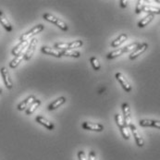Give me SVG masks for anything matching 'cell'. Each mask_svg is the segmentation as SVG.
I'll use <instances>...</instances> for the list:
<instances>
[{
  "label": "cell",
  "instance_id": "44dd1931",
  "mask_svg": "<svg viewBox=\"0 0 160 160\" xmlns=\"http://www.w3.org/2000/svg\"><path fill=\"white\" fill-rule=\"evenodd\" d=\"M142 11H145V12H148L149 14H160V8H156V7H152V6H144L143 8V10Z\"/></svg>",
  "mask_w": 160,
  "mask_h": 160
},
{
  "label": "cell",
  "instance_id": "7c38bea8",
  "mask_svg": "<svg viewBox=\"0 0 160 160\" xmlns=\"http://www.w3.org/2000/svg\"><path fill=\"white\" fill-rule=\"evenodd\" d=\"M34 100H35V96H34V95H30V96H28L25 100H23L22 102H21V103L18 105V107H17L18 110L22 111L24 109L28 108L29 106H30Z\"/></svg>",
  "mask_w": 160,
  "mask_h": 160
},
{
  "label": "cell",
  "instance_id": "cb8c5ba5",
  "mask_svg": "<svg viewBox=\"0 0 160 160\" xmlns=\"http://www.w3.org/2000/svg\"><path fill=\"white\" fill-rule=\"evenodd\" d=\"M90 62H91L92 67L93 68V69H94V70H99V69H100V68H101V65H100V62H99V60H98L96 58H94V57L91 58V59H90Z\"/></svg>",
  "mask_w": 160,
  "mask_h": 160
},
{
  "label": "cell",
  "instance_id": "9a60e30c",
  "mask_svg": "<svg viewBox=\"0 0 160 160\" xmlns=\"http://www.w3.org/2000/svg\"><path fill=\"white\" fill-rule=\"evenodd\" d=\"M65 102H66V98L63 97V96H61V97L58 98L57 100H55L54 102H52V103L48 106L47 108H48V110H55V109H57L58 108H59L60 106H62Z\"/></svg>",
  "mask_w": 160,
  "mask_h": 160
},
{
  "label": "cell",
  "instance_id": "52a82bcc",
  "mask_svg": "<svg viewBox=\"0 0 160 160\" xmlns=\"http://www.w3.org/2000/svg\"><path fill=\"white\" fill-rule=\"evenodd\" d=\"M1 74H2V78L4 80V82H5V85L8 89H12L13 87V82H12V80L10 78V75H9V72L7 68L3 67L1 68Z\"/></svg>",
  "mask_w": 160,
  "mask_h": 160
},
{
  "label": "cell",
  "instance_id": "277c9868",
  "mask_svg": "<svg viewBox=\"0 0 160 160\" xmlns=\"http://www.w3.org/2000/svg\"><path fill=\"white\" fill-rule=\"evenodd\" d=\"M82 127L84 129V130H87V131H92V132H103L104 130V126L102 124H99V123H92V122H83L82 124Z\"/></svg>",
  "mask_w": 160,
  "mask_h": 160
},
{
  "label": "cell",
  "instance_id": "f546056e",
  "mask_svg": "<svg viewBox=\"0 0 160 160\" xmlns=\"http://www.w3.org/2000/svg\"><path fill=\"white\" fill-rule=\"evenodd\" d=\"M144 4H143V2L142 1H138L137 2V5H136V8H135V12L139 14V13H141L142 10H143V8H144Z\"/></svg>",
  "mask_w": 160,
  "mask_h": 160
},
{
  "label": "cell",
  "instance_id": "4316f807",
  "mask_svg": "<svg viewBox=\"0 0 160 160\" xmlns=\"http://www.w3.org/2000/svg\"><path fill=\"white\" fill-rule=\"evenodd\" d=\"M139 46H140V44H139V43H133V44H131V45H129V46L123 47V51H124V53H127V52H130V51H132V50H133V49L135 50Z\"/></svg>",
  "mask_w": 160,
  "mask_h": 160
},
{
  "label": "cell",
  "instance_id": "836d02e7",
  "mask_svg": "<svg viewBox=\"0 0 160 160\" xmlns=\"http://www.w3.org/2000/svg\"><path fill=\"white\" fill-rule=\"evenodd\" d=\"M2 93V89H1V87H0V94Z\"/></svg>",
  "mask_w": 160,
  "mask_h": 160
},
{
  "label": "cell",
  "instance_id": "6da1fadb",
  "mask_svg": "<svg viewBox=\"0 0 160 160\" xmlns=\"http://www.w3.org/2000/svg\"><path fill=\"white\" fill-rule=\"evenodd\" d=\"M43 18H44L46 21L49 22L54 23L55 25H57L59 29H61V30L64 31V32H66V31L69 30V27H68L67 23L64 22L63 21H61V20H59V19H58V18H56L55 16H53V15H51V14H49V13H45V14L43 15Z\"/></svg>",
  "mask_w": 160,
  "mask_h": 160
},
{
  "label": "cell",
  "instance_id": "d6a6232c",
  "mask_svg": "<svg viewBox=\"0 0 160 160\" xmlns=\"http://www.w3.org/2000/svg\"><path fill=\"white\" fill-rule=\"evenodd\" d=\"M119 3H120V7H121V8H125L127 7V3H128V1H126V0H120V1H119Z\"/></svg>",
  "mask_w": 160,
  "mask_h": 160
},
{
  "label": "cell",
  "instance_id": "4dcf8cb0",
  "mask_svg": "<svg viewBox=\"0 0 160 160\" xmlns=\"http://www.w3.org/2000/svg\"><path fill=\"white\" fill-rule=\"evenodd\" d=\"M78 158H79V160H87L85 153L82 150L78 152Z\"/></svg>",
  "mask_w": 160,
  "mask_h": 160
},
{
  "label": "cell",
  "instance_id": "ac0fdd59",
  "mask_svg": "<svg viewBox=\"0 0 160 160\" xmlns=\"http://www.w3.org/2000/svg\"><path fill=\"white\" fill-rule=\"evenodd\" d=\"M24 56H25V53H23L22 52L20 55H18L17 57H15V58L9 63V67L11 68V69H15V68H17L18 67V65L22 61L23 59H24Z\"/></svg>",
  "mask_w": 160,
  "mask_h": 160
},
{
  "label": "cell",
  "instance_id": "4fadbf2b",
  "mask_svg": "<svg viewBox=\"0 0 160 160\" xmlns=\"http://www.w3.org/2000/svg\"><path fill=\"white\" fill-rule=\"evenodd\" d=\"M140 126L142 127H154L160 129V121L158 120H152V119H142L139 121Z\"/></svg>",
  "mask_w": 160,
  "mask_h": 160
},
{
  "label": "cell",
  "instance_id": "3957f363",
  "mask_svg": "<svg viewBox=\"0 0 160 160\" xmlns=\"http://www.w3.org/2000/svg\"><path fill=\"white\" fill-rule=\"evenodd\" d=\"M122 111H123V120H124V124L127 128H129V126L132 123V117H131V108L130 106L127 103H123L122 106Z\"/></svg>",
  "mask_w": 160,
  "mask_h": 160
},
{
  "label": "cell",
  "instance_id": "7a4b0ae2",
  "mask_svg": "<svg viewBox=\"0 0 160 160\" xmlns=\"http://www.w3.org/2000/svg\"><path fill=\"white\" fill-rule=\"evenodd\" d=\"M44 30V25L43 24H38L36 26H34L32 30H30L29 32L23 33L22 35L20 37V41L21 42H28V40L30 38H32V36H34L35 34L41 32Z\"/></svg>",
  "mask_w": 160,
  "mask_h": 160
},
{
  "label": "cell",
  "instance_id": "30bf717a",
  "mask_svg": "<svg viewBox=\"0 0 160 160\" xmlns=\"http://www.w3.org/2000/svg\"><path fill=\"white\" fill-rule=\"evenodd\" d=\"M147 47H148V45H147L146 43H143V44L140 45V46H138L137 48L130 55V59H131V60H133V59L137 58L139 56H141L143 52L146 51Z\"/></svg>",
  "mask_w": 160,
  "mask_h": 160
},
{
  "label": "cell",
  "instance_id": "8992f818",
  "mask_svg": "<svg viewBox=\"0 0 160 160\" xmlns=\"http://www.w3.org/2000/svg\"><path fill=\"white\" fill-rule=\"evenodd\" d=\"M37 43H38V40L36 38H33L32 39V41L30 42L29 44V46L27 48V51L25 53V56H24V59L25 60H30L35 51V48H36V46H37Z\"/></svg>",
  "mask_w": 160,
  "mask_h": 160
},
{
  "label": "cell",
  "instance_id": "e0dca14e",
  "mask_svg": "<svg viewBox=\"0 0 160 160\" xmlns=\"http://www.w3.org/2000/svg\"><path fill=\"white\" fill-rule=\"evenodd\" d=\"M41 105V100H39V99H35L30 106H29V108L26 109V115H32L36 109H37V108L39 107Z\"/></svg>",
  "mask_w": 160,
  "mask_h": 160
},
{
  "label": "cell",
  "instance_id": "e575fe53",
  "mask_svg": "<svg viewBox=\"0 0 160 160\" xmlns=\"http://www.w3.org/2000/svg\"><path fill=\"white\" fill-rule=\"evenodd\" d=\"M156 2H158V3H160V0H156Z\"/></svg>",
  "mask_w": 160,
  "mask_h": 160
},
{
  "label": "cell",
  "instance_id": "d6986e66",
  "mask_svg": "<svg viewBox=\"0 0 160 160\" xmlns=\"http://www.w3.org/2000/svg\"><path fill=\"white\" fill-rule=\"evenodd\" d=\"M154 16H155V15H153V14H148L147 16H145L143 19H142V20L138 22V27H139V28H143V27H145L146 25H148L149 23L153 21Z\"/></svg>",
  "mask_w": 160,
  "mask_h": 160
},
{
  "label": "cell",
  "instance_id": "9c48e42d",
  "mask_svg": "<svg viewBox=\"0 0 160 160\" xmlns=\"http://www.w3.org/2000/svg\"><path fill=\"white\" fill-rule=\"evenodd\" d=\"M35 120H36V122H38L39 124H41V125H43L44 127H46L47 130H49V131H53L54 129H55V125L51 122V121H49L47 118H46L45 117H43V116H37L36 118H35Z\"/></svg>",
  "mask_w": 160,
  "mask_h": 160
},
{
  "label": "cell",
  "instance_id": "f1b7e54d",
  "mask_svg": "<svg viewBox=\"0 0 160 160\" xmlns=\"http://www.w3.org/2000/svg\"><path fill=\"white\" fill-rule=\"evenodd\" d=\"M55 48L60 49V50H69V43H58L55 44Z\"/></svg>",
  "mask_w": 160,
  "mask_h": 160
},
{
  "label": "cell",
  "instance_id": "5b68a950",
  "mask_svg": "<svg viewBox=\"0 0 160 160\" xmlns=\"http://www.w3.org/2000/svg\"><path fill=\"white\" fill-rule=\"evenodd\" d=\"M116 79L118 81V82L120 83V85L122 86V88L126 92L132 91V85L130 84V82H128V80L125 78V76L121 73V72H118L116 73Z\"/></svg>",
  "mask_w": 160,
  "mask_h": 160
},
{
  "label": "cell",
  "instance_id": "484cf974",
  "mask_svg": "<svg viewBox=\"0 0 160 160\" xmlns=\"http://www.w3.org/2000/svg\"><path fill=\"white\" fill-rule=\"evenodd\" d=\"M83 45V42L82 40H77V41H73L71 43H69V50L72 48H79Z\"/></svg>",
  "mask_w": 160,
  "mask_h": 160
},
{
  "label": "cell",
  "instance_id": "ffe728a7",
  "mask_svg": "<svg viewBox=\"0 0 160 160\" xmlns=\"http://www.w3.org/2000/svg\"><path fill=\"white\" fill-rule=\"evenodd\" d=\"M127 34L126 33H122V34H120L117 39H115L114 41L111 43V46L112 47H118V46H119L121 44H123L126 40H127Z\"/></svg>",
  "mask_w": 160,
  "mask_h": 160
},
{
  "label": "cell",
  "instance_id": "2e32d148",
  "mask_svg": "<svg viewBox=\"0 0 160 160\" xmlns=\"http://www.w3.org/2000/svg\"><path fill=\"white\" fill-rule=\"evenodd\" d=\"M27 46H28V42H21L19 45H17V46L12 49V52H11L12 55L15 56V57H17L18 55H20L22 52H23L24 48H26Z\"/></svg>",
  "mask_w": 160,
  "mask_h": 160
},
{
  "label": "cell",
  "instance_id": "7402d4cb",
  "mask_svg": "<svg viewBox=\"0 0 160 160\" xmlns=\"http://www.w3.org/2000/svg\"><path fill=\"white\" fill-rule=\"evenodd\" d=\"M61 54H62V56H65V57H72V58H76L81 57L80 52L73 51V50H64V51H61Z\"/></svg>",
  "mask_w": 160,
  "mask_h": 160
},
{
  "label": "cell",
  "instance_id": "d4e9b609",
  "mask_svg": "<svg viewBox=\"0 0 160 160\" xmlns=\"http://www.w3.org/2000/svg\"><path fill=\"white\" fill-rule=\"evenodd\" d=\"M115 120H116V123H117V125L118 126L119 129H121L122 127L125 126L124 120H123V118L121 117V115L116 114V116H115Z\"/></svg>",
  "mask_w": 160,
  "mask_h": 160
},
{
  "label": "cell",
  "instance_id": "ba28073f",
  "mask_svg": "<svg viewBox=\"0 0 160 160\" xmlns=\"http://www.w3.org/2000/svg\"><path fill=\"white\" fill-rule=\"evenodd\" d=\"M129 128L131 129V131H132V134H133V137H134L135 142H136V144H137L139 147H142L143 144H144V141H143L142 137L141 136L140 132H138L136 127H135L132 123H131V125L129 126Z\"/></svg>",
  "mask_w": 160,
  "mask_h": 160
},
{
  "label": "cell",
  "instance_id": "8fae6325",
  "mask_svg": "<svg viewBox=\"0 0 160 160\" xmlns=\"http://www.w3.org/2000/svg\"><path fill=\"white\" fill-rule=\"evenodd\" d=\"M41 52L46 54V55L53 56V57H56V58H61L62 57L61 51H58L56 48H51V47H48V46H43L41 48Z\"/></svg>",
  "mask_w": 160,
  "mask_h": 160
},
{
  "label": "cell",
  "instance_id": "603a6c76",
  "mask_svg": "<svg viewBox=\"0 0 160 160\" xmlns=\"http://www.w3.org/2000/svg\"><path fill=\"white\" fill-rule=\"evenodd\" d=\"M123 53H124V51H123V48H118V49H117V50H115V51L110 52L109 54H108V56H107V58H108V59H113V58H117V57H119V56H121Z\"/></svg>",
  "mask_w": 160,
  "mask_h": 160
},
{
  "label": "cell",
  "instance_id": "1f68e13d",
  "mask_svg": "<svg viewBox=\"0 0 160 160\" xmlns=\"http://www.w3.org/2000/svg\"><path fill=\"white\" fill-rule=\"evenodd\" d=\"M96 159V156H95V152L93 150L90 151V154H89V157H88V159L87 160H95Z\"/></svg>",
  "mask_w": 160,
  "mask_h": 160
},
{
  "label": "cell",
  "instance_id": "5bb4252c",
  "mask_svg": "<svg viewBox=\"0 0 160 160\" xmlns=\"http://www.w3.org/2000/svg\"><path fill=\"white\" fill-rule=\"evenodd\" d=\"M0 23L6 29V31H8V32H11L12 31V25H11V23L9 22V21L7 19V17L4 14V12L1 11V10H0Z\"/></svg>",
  "mask_w": 160,
  "mask_h": 160
},
{
  "label": "cell",
  "instance_id": "83f0119b",
  "mask_svg": "<svg viewBox=\"0 0 160 160\" xmlns=\"http://www.w3.org/2000/svg\"><path fill=\"white\" fill-rule=\"evenodd\" d=\"M119 130H120V132H121L122 136H123V138H124L125 140H129V139H130V132H129L128 128H127L126 126L122 127V128L119 129Z\"/></svg>",
  "mask_w": 160,
  "mask_h": 160
}]
</instances>
